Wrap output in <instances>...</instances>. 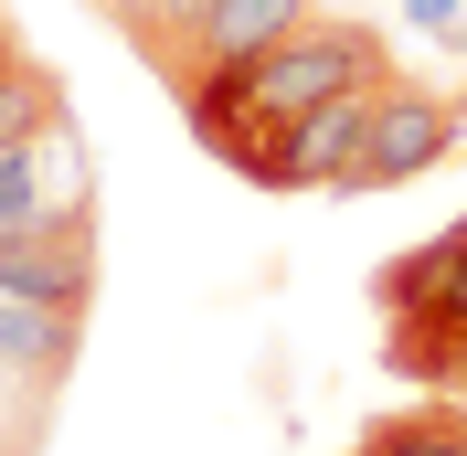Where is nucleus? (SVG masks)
Masks as SVG:
<instances>
[{
    "mask_svg": "<svg viewBox=\"0 0 467 456\" xmlns=\"http://www.w3.org/2000/svg\"><path fill=\"white\" fill-rule=\"evenodd\" d=\"M393 75V43H382L372 22H308L287 32V43H265L255 64H234V75H202L192 96H171L181 117H192V139L223 160V171H255V149L276 139V128H297V117H319L329 96L350 86H382Z\"/></svg>",
    "mask_w": 467,
    "mask_h": 456,
    "instance_id": "1",
    "label": "nucleus"
},
{
    "mask_svg": "<svg viewBox=\"0 0 467 456\" xmlns=\"http://www.w3.org/2000/svg\"><path fill=\"white\" fill-rule=\"evenodd\" d=\"M393 75H404V64H393ZM393 75H382V86H393ZM382 86H350V96H329L319 117L276 128L244 181H255V192H350L361 149H372V117H382Z\"/></svg>",
    "mask_w": 467,
    "mask_h": 456,
    "instance_id": "2",
    "label": "nucleus"
},
{
    "mask_svg": "<svg viewBox=\"0 0 467 456\" xmlns=\"http://www.w3.org/2000/svg\"><path fill=\"white\" fill-rule=\"evenodd\" d=\"M457 139H467V107H457V96L393 75V86H382V117H372V149H361V171H350V192H404V181H425Z\"/></svg>",
    "mask_w": 467,
    "mask_h": 456,
    "instance_id": "3",
    "label": "nucleus"
},
{
    "mask_svg": "<svg viewBox=\"0 0 467 456\" xmlns=\"http://www.w3.org/2000/svg\"><path fill=\"white\" fill-rule=\"evenodd\" d=\"M96 202V160H86V128L54 117V128H32V139L0 149V233H32L54 223V212H86Z\"/></svg>",
    "mask_w": 467,
    "mask_h": 456,
    "instance_id": "4",
    "label": "nucleus"
},
{
    "mask_svg": "<svg viewBox=\"0 0 467 456\" xmlns=\"http://www.w3.org/2000/svg\"><path fill=\"white\" fill-rule=\"evenodd\" d=\"M308 11H319V0H202V22L181 32L171 54L149 64V75H160L171 96H192L202 75H234V64H255L265 43H287V32L308 22Z\"/></svg>",
    "mask_w": 467,
    "mask_h": 456,
    "instance_id": "5",
    "label": "nucleus"
},
{
    "mask_svg": "<svg viewBox=\"0 0 467 456\" xmlns=\"http://www.w3.org/2000/svg\"><path fill=\"white\" fill-rule=\"evenodd\" d=\"M0 297H32V308H96V202L86 212H54L32 233H0Z\"/></svg>",
    "mask_w": 467,
    "mask_h": 456,
    "instance_id": "6",
    "label": "nucleus"
},
{
    "mask_svg": "<svg viewBox=\"0 0 467 456\" xmlns=\"http://www.w3.org/2000/svg\"><path fill=\"white\" fill-rule=\"evenodd\" d=\"M372 308L382 329H467V244L436 233V244H414L372 276Z\"/></svg>",
    "mask_w": 467,
    "mask_h": 456,
    "instance_id": "7",
    "label": "nucleus"
},
{
    "mask_svg": "<svg viewBox=\"0 0 467 456\" xmlns=\"http://www.w3.org/2000/svg\"><path fill=\"white\" fill-rule=\"evenodd\" d=\"M0 361L64 393L75 361H86V318H75V308H32V297H0Z\"/></svg>",
    "mask_w": 467,
    "mask_h": 456,
    "instance_id": "8",
    "label": "nucleus"
},
{
    "mask_svg": "<svg viewBox=\"0 0 467 456\" xmlns=\"http://www.w3.org/2000/svg\"><path fill=\"white\" fill-rule=\"evenodd\" d=\"M350 456H467V403L457 393H414V403H393V414H372L350 435Z\"/></svg>",
    "mask_w": 467,
    "mask_h": 456,
    "instance_id": "9",
    "label": "nucleus"
},
{
    "mask_svg": "<svg viewBox=\"0 0 467 456\" xmlns=\"http://www.w3.org/2000/svg\"><path fill=\"white\" fill-rule=\"evenodd\" d=\"M54 117H75V96H64V75L43 54H32L22 32L0 22V149L32 139V128H54Z\"/></svg>",
    "mask_w": 467,
    "mask_h": 456,
    "instance_id": "10",
    "label": "nucleus"
},
{
    "mask_svg": "<svg viewBox=\"0 0 467 456\" xmlns=\"http://www.w3.org/2000/svg\"><path fill=\"white\" fill-rule=\"evenodd\" d=\"M382 361H393V382H425V393L467 403V329H382Z\"/></svg>",
    "mask_w": 467,
    "mask_h": 456,
    "instance_id": "11",
    "label": "nucleus"
},
{
    "mask_svg": "<svg viewBox=\"0 0 467 456\" xmlns=\"http://www.w3.org/2000/svg\"><path fill=\"white\" fill-rule=\"evenodd\" d=\"M54 382H32V371H11L0 361V456H43L54 446Z\"/></svg>",
    "mask_w": 467,
    "mask_h": 456,
    "instance_id": "12",
    "label": "nucleus"
},
{
    "mask_svg": "<svg viewBox=\"0 0 467 456\" xmlns=\"http://www.w3.org/2000/svg\"><path fill=\"white\" fill-rule=\"evenodd\" d=\"M404 11H414L425 32H457V0H404Z\"/></svg>",
    "mask_w": 467,
    "mask_h": 456,
    "instance_id": "13",
    "label": "nucleus"
},
{
    "mask_svg": "<svg viewBox=\"0 0 467 456\" xmlns=\"http://www.w3.org/2000/svg\"><path fill=\"white\" fill-rule=\"evenodd\" d=\"M446 233H457V244H467V212H457V223H446Z\"/></svg>",
    "mask_w": 467,
    "mask_h": 456,
    "instance_id": "14",
    "label": "nucleus"
}]
</instances>
